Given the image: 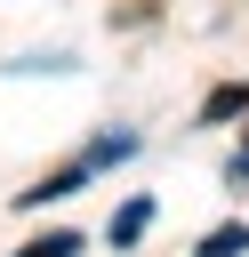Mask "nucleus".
Wrapping results in <instances>:
<instances>
[{
    "instance_id": "f257e3e1",
    "label": "nucleus",
    "mask_w": 249,
    "mask_h": 257,
    "mask_svg": "<svg viewBox=\"0 0 249 257\" xmlns=\"http://www.w3.org/2000/svg\"><path fill=\"white\" fill-rule=\"evenodd\" d=\"M129 153H137V137H96L88 153H72L64 169H48V177H40L32 193H16V201H24V209H40V201H56V193H72V185H88L96 169H112V161H129Z\"/></svg>"
},
{
    "instance_id": "f03ea898",
    "label": "nucleus",
    "mask_w": 249,
    "mask_h": 257,
    "mask_svg": "<svg viewBox=\"0 0 249 257\" xmlns=\"http://www.w3.org/2000/svg\"><path fill=\"white\" fill-rule=\"evenodd\" d=\"M193 257H249V225H217V233H209Z\"/></svg>"
},
{
    "instance_id": "7ed1b4c3",
    "label": "nucleus",
    "mask_w": 249,
    "mask_h": 257,
    "mask_svg": "<svg viewBox=\"0 0 249 257\" xmlns=\"http://www.w3.org/2000/svg\"><path fill=\"white\" fill-rule=\"evenodd\" d=\"M145 225H153V201H129V209H120V217H112V241H120V249H129V241H137V233H145Z\"/></svg>"
},
{
    "instance_id": "20e7f679",
    "label": "nucleus",
    "mask_w": 249,
    "mask_h": 257,
    "mask_svg": "<svg viewBox=\"0 0 249 257\" xmlns=\"http://www.w3.org/2000/svg\"><path fill=\"white\" fill-rule=\"evenodd\" d=\"M241 104H249V88H217V96H209V104H201V120H233V112H241Z\"/></svg>"
},
{
    "instance_id": "39448f33",
    "label": "nucleus",
    "mask_w": 249,
    "mask_h": 257,
    "mask_svg": "<svg viewBox=\"0 0 249 257\" xmlns=\"http://www.w3.org/2000/svg\"><path fill=\"white\" fill-rule=\"evenodd\" d=\"M72 249H80V241H72V233H40V241H32V249H24V257H72Z\"/></svg>"
},
{
    "instance_id": "423d86ee",
    "label": "nucleus",
    "mask_w": 249,
    "mask_h": 257,
    "mask_svg": "<svg viewBox=\"0 0 249 257\" xmlns=\"http://www.w3.org/2000/svg\"><path fill=\"white\" fill-rule=\"evenodd\" d=\"M233 185H249V153H241V161H233Z\"/></svg>"
}]
</instances>
